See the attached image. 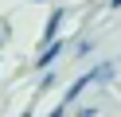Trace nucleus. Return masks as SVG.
I'll return each mask as SVG.
<instances>
[{
  "label": "nucleus",
  "mask_w": 121,
  "mask_h": 117,
  "mask_svg": "<svg viewBox=\"0 0 121 117\" xmlns=\"http://www.w3.org/2000/svg\"><path fill=\"white\" fill-rule=\"evenodd\" d=\"M59 55H63V43H59V39H51V43L39 51V70H43V66H51V62H55Z\"/></svg>",
  "instance_id": "3"
},
{
  "label": "nucleus",
  "mask_w": 121,
  "mask_h": 117,
  "mask_svg": "<svg viewBox=\"0 0 121 117\" xmlns=\"http://www.w3.org/2000/svg\"><path fill=\"white\" fill-rule=\"evenodd\" d=\"M20 117H31V109H24V113H20Z\"/></svg>",
  "instance_id": "7"
},
{
  "label": "nucleus",
  "mask_w": 121,
  "mask_h": 117,
  "mask_svg": "<svg viewBox=\"0 0 121 117\" xmlns=\"http://www.w3.org/2000/svg\"><path fill=\"white\" fill-rule=\"evenodd\" d=\"M90 51H94V43H90V39H82V43L74 47V55H90Z\"/></svg>",
  "instance_id": "4"
},
{
  "label": "nucleus",
  "mask_w": 121,
  "mask_h": 117,
  "mask_svg": "<svg viewBox=\"0 0 121 117\" xmlns=\"http://www.w3.org/2000/svg\"><path fill=\"white\" fill-rule=\"evenodd\" d=\"M113 78V62H102V66H94V70H86V74H78L70 86H66V101H74L86 86H98V82H109Z\"/></svg>",
  "instance_id": "1"
},
{
  "label": "nucleus",
  "mask_w": 121,
  "mask_h": 117,
  "mask_svg": "<svg viewBox=\"0 0 121 117\" xmlns=\"http://www.w3.org/2000/svg\"><path fill=\"white\" fill-rule=\"evenodd\" d=\"M109 8H121V0H109Z\"/></svg>",
  "instance_id": "6"
},
{
  "label": "nucleus",
  "mask_w": 121,
  "mask_h": 117,
  "mask_svg": "<svg viewBox=\"0 0 121 117\" xmlns=\"http://www.w3.org/2000/svg\"><path fill=\"white\" fill-rule=\"evenodd\" d=\"M59 27H63V8H55V12H51L47 27H43V47H47L51 39H59Z\"/></svg>",
  "instance_id": "2"
},
{
  "label": "nucleus",
  "mask_w": 121,
  "mask_h": 117,
  "mask_svg": "<svg viewBox=\"0 0 121 117\" xmlns=\"http://www.w3.org/2000/svg\"><path fill=\"white\" fill-rule=\"evenodd\" d=\"M31 4H43V0H31Z\"/></svg>",
  "instance_id": "8"
},
{
  "label": "nucleus",
  "mask_w": 121,
  "mask_h": 117,
  "mask_svg": "<svg viewBox=\"0 0 121 117\" xmlns=\"http://www.w3.org/2000/svg\"><path fill=\"white\" fill-rule=\"evenodd\" d=\"M63 113H66V101H59V105H55V109H51V113H47V117H63Z\"/></svg>",
  "instance_id": "5"
}]
</instances>
